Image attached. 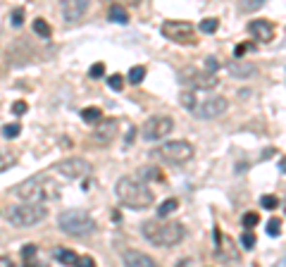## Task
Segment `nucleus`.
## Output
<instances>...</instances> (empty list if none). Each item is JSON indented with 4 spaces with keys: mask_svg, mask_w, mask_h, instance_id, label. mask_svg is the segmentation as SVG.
Wrapping results in <instances>:
<instances>
[{
    "mask_svg": "<svg viewBox=\"0 0 286 267\" xmlns=\"http://www.w3.org/2000/svg\"><path fill=\"white\" fill-rule=\"evenodd\" d=\"M241 246H243V248H246V251H251V248H253V246H255V236H253V234H251V229H246V234H243V236H241Z\"/></svg>",
    "mask_w": 286,
    "mask_h": 267,
    "instance_id": "f704fd0d",
    "label": "nucleus"
},
{
    "mask_svg": "<svg viewBox=\"0 0 286 267\" xmlns=\"http://www.w3.org/2000/svg\"><path fill=\"white\" fill-rule=\"evenodd\" d=\"M5 265H12V260L5 258V255H0V267H5Z\"/></svg>",
    "mask_w": 286,
    "mask_h": 267,
    "instance_id": "a19ab883",
    "label": "nucleus"
},
{
    "mask_svg": "<svg viewBox=\"0 0 286 267\" xmlns=\"http://www.w3.org/2000/svg\"><path fill=\"white\" fill-rule=\"evenodd\" d=\"M114 193L122 205L131 210H145L155 203V193L148 188V184L139 177H122L114 184Z\"/></svg>",
    "mask_w": 286,
    "mask_h": 267,
    "instance_id": "f03ea898",
    "label": "nucleus"
},
{
    "mask_svg": "<svg viewBox=\"0 0 286 267\" xmlns=\"http://www.w3.org/2000/svg\"><path fill=\"white\" fill-rule=\"evenodd\" d=\"M15 162H17V155H15V153H10V150H2V148H0V172L10 170V167H12Z\"/></svg>",
    "mask_w": 286,
    "mask_h": 267,
    "instance_id": "5701e85b",
    "label": "nucleus"
},
{
    "mask_svg": "<svg viewBox=\"0 0 286 267\" xmlns=\"http://www.w3.org/2000/svg\"><path fill=\"white\" fill-rule=\"evenodd\" d=\"M88 0H60V12H62V19L64 24H77L81 22L86 12H88Z\"/></svg>",
    "mask_w": 286,
    "mask_h": 267,
    "instance_id": "f8f14e48",
    "label": "nucleus"
},
{
    "mask_svg": "<svg viewBox=\"0 0 286 267\" xmlns=\"http://www.w3.org/2000/svg\"><path fill=\"white\" fill-rule=\"evenodd\" d=\"M12 24H15V27H22V24H24V10H22V7H17V10L12 12Z\"/></svg>",
    "mask_w": 286,
    "mask_h": 267,
    "instance_id": "c9c22d12",
    "label": "nucleus"
},
{
    "mask_svg": "<svg viewBox=\"0 0 286 267\" xmlns=\"http://www.w3.org/2000/svg\"><path fill=\"white\" fill-rule=\"evenodd\" d=\"M229 108V100L224 95H207V98H200L198 93H196V98H193V105H191V115L198 119H215L220 117V115H224Z\"/></svg>",
    "mask_w": 286,
    "mask_h": 267,
    "instance_id": "6e6552de",
    "label": "nucleus"
},
{
    "mask_svg": "<svg viewBox=\"0 0 286 267\" xmlns=\"http://www.w3.org/2000/svg\"><path fill=\"white\" fill-rule=\"evenodd\" d=\"M176 208H179V201H176V198H167V201L158 208V217H170Z\"/></svg>",
    "mask_w": 286,
    "mask_h": 267,
    "instance_id": "b1692460",
    "label": "nucleus"
},
{
    "mask_svg": "<svg viewBox=\"0 0 286 267\" xmlns=\"http://www.w3.org/2000/svg\"><path fill=\"white\" fill-rule=\"evenodd\" d=\"M108 2H110V5H112V2H117V5H124V7H136L141 0H108Z\"/></svg>",
    "mask_w": 286,
    "mask_h": 267,
    "instance_id": "58836bf2",
    "label": "nucleus"
},
{
    "mask_svg": "<svg viewBox=\"0 0 286 267\" xmlns=\"http://www.w3.org/2000/svg\"><path fill=\"white\" fill-rule=\"evenodd\" d=\"M33 258H36V246H33V243H27V246L22 248V260L33 265Z\"/></svg>",
    "mask_w": 286,
    "mask_h": 267,
    "instance_id": "c756f323",
    "label": "nucleus"
},
{
    "mask_svg": "<svg viewBox=\"0 0 286 267\" xmlns=\"http://www.w3.org/2000/svg\"><path fill=\"white\" fill-rule=\"evenodd\" d=\"M153 157L167 165H184L193 157V146L189 141H165L160 148L153 150Z\"/></svg>",
    "mask_w": 286,
    "mask_h": 267,
    "instance_id": "423d86ee",
    "label": "nucleus"
},
{
    "mask_svg": "<svg viewBox=\"0 0 286 267\" xmlns=\"http://www.w3.org/2000/svg\"><path fill=\"white\" fill-rule=\"evenodd\" d=\"M248 31L255 36L257 41H262V43H270V41H274V36H277L274 24L267 22V19H253V22L248 24Z\"/></svg>",
    "mask_w": 286,
    "mask_h": 267,
    "instance_id": "4468645a",
    "label": "nucleus"
},
{
    "mask_svg": "<svg viewBox=\"0 0 286 267\" xmlns=\"http://www.w3.org/2000/svg\"><path fill=\"white\" fill-rule=\"evenodd\" d=\"M284 210H286V198H284Z\"/></svg>",
    "mask_w": 286,
    "mask_h": 267,
    "instance_id": "37998d69",
    "label": "nucleus"
},
{
    "mask_svg": "<svg viewBox=\"0 0 286 267\" xmlns=\"http://www.w3.org/2000/svg\"><path fill=\"white\" fill-rule=\"evenodd\" d=\"M179 81H181V84H186L189 89L212 91V89H217V84H220V77H217V72H210V69L184 67V69H179Z\"/></svg>",
    "mask_w": 286,
    "mask_h": 267,
    "instance_id": "0eeeda50",
    "label": "nucleus"
},
{
    "mask_svg": "<svg viewBox=\"0 0 286 267\" xmlns=\"http://www.w3.org/2000/svg\"><path fill=\"white\" fill-rule=\"evenodd\" d=\"M24 112H29V105L24 103V100H15V103H12V115L22 117Z\"/></svg>",
    "mask_w": 286,
    "mask_h": 267,
    "instance_id": "473e14b6",
    "label": "nucleus"
},
{
    "mask_svg": "<svg viewBox=\"0 0 286 267\" xmlns=\"http://www.w3.org/2000/svg\"><path fill=\"white\" fill-rule=\"evenodd\" d=\"M122 263L127 267H155V260L145 253H139V251H124Z\"/></svg>",
    "mask_w": 286,
    "mask_h": 267,
    "instance_id": "2eb2a0df",
    "label": "nucleus"
},
{
    "mask_svg": "<svg viewBox=\"0 0 286 267\" xmlns=\"http://www.w3.org/2000/svg\"><path fill=\"white\" fill-rule=\"evenodd\" d=\"M251 48H253V46H248V43H238V46L234 48V58L241 60V58H243V53H246V50H251Z\"/></svg>",
    "mask_w": 286,
    "mask_h": 267,
    "instance_id": "e433bc0d",
    "label": "nucleus"
},
{
    "mask_svg": "<svg viewBox=\"0 0 286 267\" xmlns=\"http://www.w3.org/2000/svg\"><path fill=\"white\" fill-rule=\"evenodd\" d=\"M48 217V208H46V203H22V205H15V208L7 212V220H10V224L12 227H19V229H24V227H33V224H38V222H43Z\"/></svg>",
    "mask_w": 286,
    "mask_h": 267,
    "instance_id": "39448f33",
    "label": "nucleus"
},
{
    "mask_svg": "<svg viewBox=\"0 0 286 267\" xmlns=\"http://www.w3.org/2000/svg\"><path fill=\"white\" fill-rule=\"evenodd\" d=\"M229 69V74L234 77V79H251L253 74H257V67L255 64H251V62H231L227 67Z\"/></svg>",
    "mask_w": 286,
    "mask_h": 267,
    "instance_id": "dca6fc26",
    "label": "nucleus"
},
{
    "mask_svg": "<svg viewBox=\"0 0 286 267\" xmlns=\"http://www.w3.org/2000/svg\"><path fill=\"white\" fill-rule=\"evenodd\" d=\"M172 129H174L172 117H167V115H155V117H150L143 124L141 136H143V141H162L165 136L172 134Z\"/></svg>",
    "mask_w": 286,
    "mask_h": 267,
    "instance_id": "9d476101",
    "label": "nucleus"
},
{
    "mask_svg": "<svg viewBox=\"0 0 286 267\" xmlns=\"http://www.w3.org/2000/svg\"><path fill=\"white\" fill-rule=\"evenodd\" d=\"M265 5V0H238V12L248 15V12H257Z\"/></svg>",
    "mask_w": 286,
    "mask_h": 267,
    "instance_id": "4be33fe9",
    "label": "nucleus"
},
{
    "mask_svg": "<svg viewBox=\"0 0 286 267\" xmlns=\"http://www.w3.org/2000/svg\"><path fill=\"white\" fill-rule=\"evenodd\" d=\"M217 27H220V19H217V17H207V19L200 22V31H203V33H215Z\"/></svg>",
    "mask_w": 286,
    "mask_h": 267,
    "instance_id": "a878e982",
    "label": "nucleus"
},
{
    "mask_svg": "<svg viewBox=\"0 0 286 267\" xmlns=\"http://www.w3.org/2000/svg\"><path fill=\"white\" fill-rule=\"evenodd\" d=\"M31 29L36 31V36H41V38H48V36L53 33V27H50V24H48L46 19H33Z\"/></svg>",
    "mask_w": 286,
    "mask_h": 267,
    "instance_id": "412c9836",
    "label": "nucleus"
},
{
    "mask_svg": "<svg viewBox=\"0 0 286 267\" xmlns=\"http://www.w3.org/2000/svg\"><path fill=\"white\" fill-rule=\"evenodd\" d=\"M143 77H145V67H143V64H134V67L129 69V74H127V79H129L131 84H141Z\"/></svg>",
    "mask_w": 286,
    "mask_h": 267,
    "instance_id": "393cba45",
    "label": "nucleus"
},
{
    "mask_svg": "<svg viewBox=\"0 0 286 267\" xmlns=\"http://www.w3.org/2000/svg\"><path fill=\"white\" fill-rule=\"evenodd\" d=\"M267 234H270V236H279V234H282V220H279V217H272V220L267 222Z\"/></svg>",
    "mask_w": 286,
    "mask_h": 267,
    "instance_id": "bb28decb",
    "label": "nucleus"
},
{
    "mask_svg": "<svg viewBox=\"0 0 286 267\" xmlns=\"http://www.w3.org/2000/svg\"><path fill=\"white\" fill-rule=\"evenodd\" d=\"M103 74H105V64H103V62H95V64L88 69V77H91V79H100Z\"/></svg>",
    "mask_w": 286,
    "mask_h": 267,
    "instance_id": "2f4dec72",
    "label": "nucleus"
},
{
    "mask_svg": "<svg viewBox=\"0 0 286 267\" xmlns=\"http://www.w3.org/2000/svg\"><path fill=\"white\" fill-rule=\"evenodd\" d=\"M55 260L62 263V265H72V267L79 265V255L74 251H64V248H57L55 251Z\"/></svg>",
    "mask_w": 286,
    "mask_h": 267,
    "instance_id": "a211bd4d",
    "label": "nucleus"
},
{
    "mask_svg": "<svg viewBox=\"0 0 286 267\" xmlns=\"http://www.w3.org/2000/svg\"><path fill=\"white\" fill-rule=\"evenodd\" d=\"M57 227H60L64 234H69V236H74V238L91 236V234L98 229L95 220H93L86 210H77V208L60 212V217H57Z\"/></svg>",
    "mask_w": 286,
    "mask_h": 267,
    "instance_id": "20e7f679",
    "label": "nucleus"
},
{
    "mask_svg": "<svg viewBox=\"0 0 286 267\" xmlns=\"http://www.w3.org/2000/svg\"><path fill=\"white\" fill-rule=\"evenodd\" d=\"M81 119L86 124H98L103 119V112H100V108H84L81 110Z\"/></svg>",
    "mask_w": 286,
    "mask_h": 267,
    "instance_id": "aec40b11",
    "label": "nucleus"
},
{
    "mask_svg": "<svg viewBox=\"0 0 286 267\" xmlns=\"http://www.w3.org/2000/svg\"><path fill=\"white\" fill-rule=\"evenodd\" d=\"M260 205H262L265 210H277V208H279V198L267 193V196H262V198H260Z\"/></svg>",
    "mask_w": 286,
    "mask_h": 267,
    "instance_id": "cd10ccee",
    "label": "nucleus"
},
{
    "mask_svg": "<svg viewBox=\"0 0 286 267\" xmlns=\"http://www.w3.org/2000/svg\"><path fill=\"white\" fill-rule=\"evenodd\" d=\"M205 67H207L210 72H217V69H220V62L212 58V55H207V58H205Z\"/></svg>",
    "mask_w": 286,
    "mask_h": 267,
    "instance_id": "4c0bfd02",
    "label": "nucleus"
},
{
    "mask_svg": "<svg viewBox=\"0 0 286 267\" xmlns=\"http://www.w3.org/2000/svg\"><path fill=\"white\" fill-rule=\"evenodd\" d=\"M160 33L172 41V43H184V46H191V43H196V29H193V24L191 22H162V27H160Z\"/></svg>",
    "mask_w": 286,
    "mask_h": 267,
    "instance_id": "1a4fd4ad",
    "label": "nucleus"
},
{
    "mask_svg": "<svg viewBox=\"0 0 286 267\" xmlns=\"http://www.w3.org/2000/svg\"><path fill=\"white\" fill-rule=\"evenodd\" d=\"M141 234L145 241H150L158 248H172L176 243H181V238L186 236V229L181 222H174L167 217H155V220H145L141 224Z\"/></svg>",
    "mask_w": 286,
    "mask_h": 267,
    "instance_id": "f257e3e1",
    "label": "nucleus"
},
{
    "mask_svg": "<svg viewBox=\"0 0 286 267\" xmlns=\"http://www.w3.org/2000/svg\"><path fill=\"white\" fill-rule=\"evenodd\" d=\"M15 196L27 203H48L60 198V184L48 174H36L15 186Z\"/></svg>",
    "mask_w": 286,
    "mask_h": 267,
    "instance_id": "7ed1b4c3",
    "label": "nucleus"
},
{
    "mask_svg": "<svg viewBox=\"0 0 286 267\" xmlns=\"http://www.w3.org/2000/svg\"><path fill=\"white\" fill-rule=\"evenodd\" d=\"M282 172H286V157L282 160Z\"/></svg>",
    "mask_w": 286,
    "mask_h": 267,
    "instance_id": "79ce46f5",
    "label": "nucleus"
},
{
    "mask_svg": "<svg viewBox=\"0 0 286 267\" xmlns=\"http://www.w3.org/2000/svg\"><path fill=\"white\" fill-rule=\"evenodd\" d=\"M19 131H22L19 124H7V126H2V136H5V139H17Z\"/></svg>",
    "mask_w": 286,
    "mask_h": 267,
    "instance_id": "7c9ffc66",
    "label": "nucleus"
},
{
    "mask_svg": "<svg viewBox=\"0 0 286 267\" xmlns=\"http://www.w3.org/2000/svg\"><path fill=\"white\" fill-rule=\"evenodd\" d=\"M108 19H110V22H114V24H129V15H127L124 5H117V2H112V5H110V10H108Z\"/></svg>",
    "mask_w": 286,
    "mask_h": 267,
    "instance_id": "f3484780",
    "label": "nucleus"
},
{
    "mask_svg": "<svg viewBox=\"0 0 286 267\" xmlns=\"http://www.w3.org/2000/svg\"><path fill=\"white\" fill-rule=\"evenodd\" d=\"M77 267H93V258H88V255H79V265Z\"/></svg>",
    "mask_w": 286,
    "mask_h": 267,
    "instance_id": "ea45409f",
    "label": "nucleus"
},
{
    "mask_svg": "<svg viewBox=\"0 0 286 267\" xmlns=\"http://www.w3.org/2000/svg\"><path fill=\"white\" fill-rule=\"evenodd\" d=\"M108 86H110L112 91H119L122 86H124V77H122V74H112V77L108 79Z\"/></svg>",
    "mask_w": 286,
    "mask_h": 267,
    "instance_id": "72a5a7b5",
    "label": "nucleus"
},
{
    "mask_svg": "<svg viewBox=\"0 0 286 267\" xmlns=\"http://www.w3.org/2000/svg\"><path fill=\"white\" fill-rule=\"evenodd\" d=\"M241 222H243L246 229H253V227H257V222H260V215H257V212H246Z\"/></svg>",
    "mask_w": 286,
    "mask_h": 267,
    "instance_id": "c85d7f7f",
    "label": "nucleus"
},
{
    "mask_svg": "<svg viewBox=\"0 0 286 267\" xmlns=\"http://www.w3.org/2000/svg\"><path fill=\"white\" fill-rule=\"evenodd\" d=\"M139 177H141L143 181H165L162 170H158V167H141V170H139Z\"/></svg>",
    "mask_w": 286,
    "mask_h": 267,
    "instance_id": "6ab92c4d",
    "label": "nucleus"
},
{
    "mask_svg": "<svg viewBox=\"0 0 286 267\" xmlns=\"http://www.w3.org/2000/svg\"><path fill=\"white\" fill-rule=\"evenodd\" d=\"M117 129H119V122L117 119H100L98 124H95V131L91 134V139L98 143V146H108V143H112V139L117 136Z\"/></svg>",
    "mask_w": 286,
    "mask_h": 267,
    "instance_id": "ddd939ff",
    "label": "nucleus"
},
{
    "mask_svg": "<svg viewBox=\"0 0 286 267\" xmlns=\"http://www.w3.org/2000/svg\"><path fill=\"white\" fill-rule=\"evenodd\" d=\"M53 170L64 179H81L91 172V165L84 157H67V160H60Z\"/></svg>",
    "mask_w": 286,
    "mask_h": 267,
    "instance_id": "9b49d317",
    "label": "nucleus"
}]
</instances>
